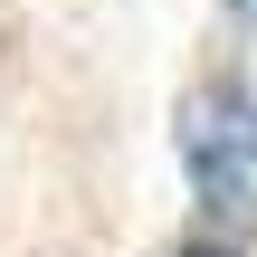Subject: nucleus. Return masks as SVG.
Returning a JSON list of instances; mask_svg holds the SVG:
<instances>
[{
    "label": "nucleus",
    "instance_id": "nucleus-3",
    "mask_svg": "<svg viewBox=\"0 0 257 257\" xmlns=\"http://www.w3.org/2000/svg\"><path fill=\"white\" fill-rule=\"evenodd\" d=\"M229 10H238V19H257V0H229Z\"/></svg>",
    "mask_w": 257,
    "mask_h": 257
},
{
    "label": "nucleus",
    "instance_id": "nucleus-1",
    "mask_svg": "<svg viewBox=\"0 0 257 257\" xmlns=\"http://www.w3.org/2000/svg\"><path fill=\"white\" fill-rule=\"evenodd\" d=\"M181 172H191L210 229H257V95L248 86L219 76L181 105Z\"/></svg>",
    "mask_w": 257,
    "mask_h": 257
},
{
    "label": "nucleus",
    "instance_id": "nucleus-2",
    "mask_svg": "<svg viewBox=\"0 0 257 257\" xmlns=\"http://www.w3.org/2000/svg\"><path fill=\"white\" fill-rule=\"evenodd\" d=\"M172 257H238L229 238H191V248H172Z\"/></svg>",
    "mask_w": 257,
    "mask_h": 257
}]
</instances>
